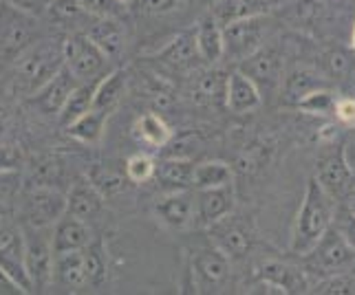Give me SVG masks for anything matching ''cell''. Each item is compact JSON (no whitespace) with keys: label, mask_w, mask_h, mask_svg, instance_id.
<instances>
[{"label":"cell","mask_w":355,"mask_h":295,"mask_svg":"<svg viewBox=\"0 0 355 295\" xmlns=\"http://www.w3.org/2000/svg\"><path fill=\"white\" fill-rule=\"evenodd\" d=\"M18 293H22V291L3 271H0V295H18Z\"/></svg>","instance_id":"bcb514c9"},{"label":"cell","mask_w":355,"mask_h":295,"mask_svg":"<svg viewBox=\"0 0 355 295\" xmlns=\"http://www.w3.org/2000/svg\"><path fill=\"white\" fill-rule=\"evenodd\" d=\"M62 66H64L62 42L42 40L27 46V51H22L16 62V73H14L16 91L24 95H33Z\"/></svg>","instance_id":"3957f363"},{"label":"cell","mask_w":355,"mask_h":295,"mask_svg":"<svg viewBox=\"0 0 355 295\" xmlns=\"http://www.w3.org/2000/svg\"><path fill=\"white\" fill-rule=\"evenodd\" d=\"M80 9L87 16L93 18H119L124 20L126 16V5L117 3V0H76Z\"/></svg>","instance_id":"74e56055"},{"label":"cell","mask_w":355,"mask_h":295,"mask_svg":"<svg viewBox=\"0 0 355 295\" xmlns=\"http://www.w3.org/2000/svg\"><path fill=\"white\" fill-rule=\"evenodd\" d=\"M95 42V46L111 60H117L126 46V29L119 18H95V22L84 31Z\"/></svg>","instance_id":"d4e9b609"},{"label":"cell","mask_w":355,"mask_h":295,"mask_svg":"<svg viewBox=\"0 0 355 295\" xmlns=\"http://www.w3.org/2000/svg\"><path fill=\"white\" fill-rule=\"evenodd\" d=\"M67 212V196H62L51 186L29 188L20 196L18 223L24 227H51Z\"/></svg>","instance_id":"30bf717a"},{"label":"cell","mask_w":355,"mask_h":295,"mask_svg":"<svg viewBox=\"0 0 355 295\" xmlns=\"http://www.w3.org/2000/svg\"><path fill=\"white\" fill-rule=\"evenodd\" d=\"M130 134L132 139L153 148V150H159V148H166L170 141H173V128L166 124V119L157 113H144L137 119L132 121L130 126Z\"/></svg>","instance_id":"83f0119b"},{"label":"cell","mask_w":355,"mask_h":295,"mask_svg":"<svg viewBox=\"0 0 355 295\" xmlns=\"http://www.w3.org/2000/svg\"><path fill=\"white\" fill-rule=\"evenodd\" d=\"M274 27L276 18L272 14L250 16L223 24V60L236 66L245 57H250L267 44Z\"/></svg>","instance_id":"5b68a950"},{"label":"cell","mask_w":355,"mask_h":295,"mask_svg":"<svg viewBox=\"0 0 355 295\" xmlns=\"http://www.w3.org/2000/svg\"><path fill=\"white\" fill-rule=\"evenodd\" d=\"M234 179V172L225 161H203L194 163L192 175V190H205V188H218L227 186Z\"/></svg>","instance_id":"e575fe53"},{"label":"cell","mask_w":355,"mask_h":295,"mask_svg":"<svg viewBox=\"0 0 355 295\" xmlns=\"http://www.w3.org/2000/svg\"><path fill=\"white\" fill-rule=\"evenodd\" d=\"M93 240H95V233H93V227L87 223V220L76 218L67 212L51 225L53 253L78 251V249L87 247V244H91Z\"/></svg>","instance_id":"e0dca14e"},{"label":"cell","mask_w":355,"mask_h":295,"mask_svg":"<svg viewBox=\"0 0 355 295\" xmlns=\"http://www.w3.org/2000/svg\"><path fill=\"white\" fill-rule=\"evenodd\" d=\"M272 0H214V5L210 7L212 16L221 22H234L241 18L250 16H263V14H274Z\"/></svg>","instance_id":"f546056e"},{"label":"cell","mask_w":355,"mask_h":295,"mask_svg":"<svg viewBox=\"0 0 355 295\" xmlns=\"http://www.w3.org/2000/svg\"><path fill=\"white\" fill-rule=\"evenodd\" d=\"M194 163L186 157H170L155 166V181L166 192L173 190H192Z\"/></svg>","instance_id":"f1b7e54d"},{"label":"cell","mask_w":355,"mask_h":295,"mask_svg":"<svg viewBox=\"0 0 355 295\" xmlns=\"http://www.w3.org/2000/svg\"><path fill=\"white\" fill-rule=\"evenodd\" d=\"M51 285L64 289V291H89V280H87V269H84L82 249L53 253Z\"/></svg>","instance_id":"7402d4cb"},{"label":"cell","mask_w":355,"mask_h":295,"mask_svg":"<svg viewBox=\"0 0 355 295\" xmlns=\"http://www.w3.org/2000/svg\"><path fill=\"white\" fill-rule=\"evenodd\" d=\"M24 267L33 293L51 287L53 278V244L51 227H24Z\"/></svg>","instance_id":"ba28073f"},{"label":"cell","mask_w":355,"mask_h":295,"mask_svg":"<svg viewBox=\"0 0 355 295\" xmlns=\"http://www.w3.org/2000/svg\"><path fill=\"white\" fill-rule=\"evenodd\" d=\"M327 86H334V84L315 66H293L283 75L278 95H280V102L293 108L302 97H307L313 91L327 89Z\"/></svg>","instance_id":"2e32d148"},{"label":"cell","mask_w":355,"mask_h":295,"mask_svg":"<svg viewBox=\"0 0 355 295\" xmlns=\"http://www.w3.org/2000/svg\"><path fill=\"white\" fill-rule=\"evenodd\" d=\"M194 44H197V53L205 64H216L223 60V24L218 22L212 11L207 9L205 14L194 24Z\"/></svg>","instance_id":"d6986e66"},{"label":"cell","mask_w":355,"mask_h":295,"mask_svg":"<svg viewBox=\"0 0 355 295\" xmlns=\"http://www.w3.org/2000/svg\"><path fill=\"white\" fill-rule=\"evenodd\" d=\"M311 293H322V295H351L355 293V276L349 271H338L331 276H324L320 280L311 282Z\"/></svg>","instance_id":"8d00e7d4"},{"label":"cell","mask_w":355,"mask_h":295,"mask_svg":"<svg viewBox=\"0 0 355 295\" xmlns=\"http://www.w3.org/2000/svg\"><path fill=\"white\" fill-rule=\"evenodd\" d=\"M78 84H80V80L73 75L67 66H62L51 80L33 93V104L38 106L42 113L58 115L60 108L64 106V102L69 100V95L76 91Z\"/></svg>","instance_id":"ac0fdd59"},{"label":"cell","mask_w":355,"mask_h":295,"mask_svg":"<svg viewBox=\"0 0 355 295\" xmlns=\"http://www.w3.org/2000/svg\"><path fill=\"white\" fill-rule=\"evenodd\" d=\"M313 179L336 203L347 201L355 190V175L347 159V143L331 137L318 154Z\"/></svg>","instance_id":"8992f818"},{"label":"cell","mask_w":355,"mask_h":295,"mask_svg":"<svg viewBox=\"0 0 355 295\" xmlns=\"http://www.w3.org/2000/svg\"><path fill=\"white\" fill-rule=\"evenodd\" d=\"M351 86H353V93H351V95H353V97H355V80H353V82H351Z\"/></svg>","instance_id":"11a10c76"},{"label":"cell","mask_w":355,"mask_h":295,"mask_svg":"<svg viewBox=\"0 0 355 295\" xmlns=\"http://www.w3.org/2000/svg\"><path fill=\"white\" fill-rule=\"evenodd\" d=\"M102 212H104V196L100 194V190L89 179L73 183V188L67 196V214L91 223Z\"/></svg>","instance_id":"484cf974"},{"label":"cell","mask_w":355,"mask_h":295,"mask_svg":"<svg viewBox=\"0 0 355 295\" xmlns=\"http://www.w3.org/2000/svg\"><path fill=\"white\" fill-rule=\"evenodd\" d=\"M95 82H80L76 86V91L69 95V100L64 102V106L60 108V113H58V121L62 128L69 126L71 121H76L78 117H82L84 113H89V110L93 108Z\"/></svg>","instance_id":"836d02e7"},{"label":"cell","mask_w":355,"mask_h":295,"mask_svg":"<svg viewBox=\"0 0 355 295\" xmlns=\"http://www.w3.org/2000/svg\"><path fill=\"white\" fill-rule=\"evenodd\" d=\"M234 69L241 71L243 75H248L259 86V91L265 100V97L278 95L280 91V82H283V75H285V57L278 46L265 44L256 53H252L250 57H245L243 62H239Z\"/></svg>","instance_id":"7c38bea8"},{"label":"cell","mask_w":355,"mask_h":295,"mask_svg":"<svg viewBox=\"0 0 355 295\" xmlns=\"http://www.w3.org/2000/svg\"><path fill=\"white\" fill-rule=\"evenodd\" d=\"M336 100H338L336 86H327V89L313 91L307 97H302L293 108H298L302 113L313 115V117H334Z\"/></svg>","instance_id":"d590c367"},{"label":"cell","mask_w":355,"mask_h":295,"mask_svg":"<svg viewBox=\"0 0 355 295\" xmlns=\"http://www.w3.org/2000/svg\"><path fill=\"white\" fill-rule=\"evenodd\" d=\"M353 260H355V249L334 225L315 240V244L309 251L298 256V265L309 276V280H320L324 276L347 271Z\"/></svg>","instance_id":"277c9868"},{"label":"cell","mask_w":355,"mask_h":295,"mask_svg":"<svg viewBox=\"0 0 355 295\" xmlns=\"http://www.w3.org/2000/svg\"><path fill=\"white\" fill-rule=\"evenodd\" d=\"M155 216L159 218V223L175 231L194 227V194L190 190L166 192L155 203Z\"/></svg>","instance_id":"9a60e30c"},{"label":"cell","mask_w":355,"mask_h":295,"mask_svg":"<svg viewBox=\"0 0 355 295\" xmlns=\"http://www.w3.org/2000/svg\"><path fill=\"white\" fill-rule=\"evenodd\" d=\"M334 117L340 126L345 128H355V97L353 95H345L336 100V108H334Z\"/></svg>","instance_id":"ee69618b"},{"label":"cell","mask_w":355,"mask_h":295,"mask_svg":"<svg viewBox=\"0 0 355 295\" xmlns=\"http://www.w3.org/2000/svg\"><path fill=\"white\" fill-rule=\"evenodd\" d=\"M349 271H351V274H353V276H355V260H353V262H351V267H349Z\"/></svg>","instance_id":"db71d44e"},{"label":"cell","mask_w":355,"mask_h":295,"mask_svg":"<svg viewBox=\"0 0 355 295\" xmlns=\"http://www.w3.org/2000/svg\"><path fill=\"white\" fill-rule=\"evenodd\" d=\"M183 5V0H132V9L137 11L139 16L146 18H162L177 11Z\"/></svg>","instance_id":"ab89813d"},{"label":"cell","mask_w":355,"mask_h":295,"mask_svg":"<svg viewBox=\"0 0 355 295\" xmlns=\"http://www.w3.org/2000/svg\"><path fill=\"white\" fill-rule=\"evenodd\" d=\"M342 203H347V205L351 207V210L355 212V194H351V196H349V199H347V201H342Z\"/></svg>","instance_id":"f907efd6"},{"label":"cell","mask_w":355,"mask_h":295,"mask_svg":"<svg viewBox=\"0 0 355 295\" xmlns=\"http://www.w3.org/2000/svg\"><path fill=\"white\" fill-rule=\"evenodd\" d=\"M285 3H289V0H272V5H274L276 9H278L280 5H285ZM276 9H274V11H276Z\"/></svg>","instance_id":"816d5d0a"},{"label":"cell","mask_w":355,"mask_h":295,"mask_svg":"<svg viewBox=\"0 0 355 295\" xmlns=\"http://www.w3.org/2000/svg\"><path fill=\"white\" fill-rule=\"evenodd\" d=\"M278 18L291 24L293 29L313 31L318 24H322L329 16V3L327 0H289V3L280 5Z\"/></svg>","instance_id":"ffe728a7"},{"label":"cell","mask_w":355,"mask_h":295,"mask_svg":"<svg viewBox=\"0 0 355 295\" xmlns=\"http://www.w3.org/2000/svg\"><path fill=\"white\" fill-rule=\"evenodd\" d=\"M106 121H108V115L91 108L89 113H84L76 121H71L69 126H64V130L73 141L84 143V145H93L102 139V134L106 130Z\"/></svg>","instance_id":"1f68e13d"},{"label":"cell","mask_w":355,"mask_h":295,"mask_svg":"<svg viewBox=\"0 0 355 295\" xmlns=\"http://www.w3.org/2000/svg\"><path fill=\"white\" fill-rule=\"evenodd\" d=\"M89 181L93 183V186L100 190V194H111L115 190L121 188V179L115 175L113 170H106V168H95L91 175H89Z\"/></svg>","instance_id":"7bdbcfd3"},{"label":"cell","mask_w":355,"mask_h":295,"mask_svg":"<svg viewBox=\"0 0 355 295\" xmlns=\"http://www.w3.org/2000/svg\"><path fill=\"white\" fill-rule=\"evenodd\" d=\"M315 69L336 84H351L355 80V48L351 46H329L320 53Z\"/></svg>","instance_id":"cb8c5ba5"},{"label":"cell","mask_w":355,"mask_h":295,"mask_svg":"<svg viewBox=\"0 0 355 295\" xmlns=\"http://www.w3.org/2000/svg\"><path fill=\"white\" fill-rule=\"evenodd\" d=\"M0 137H3V126H0Z\"/></svg>","instance_id":"9f6ffc18"},{"label":"cell","mask_w":355,"mask_h":295,"mask_svg":"<svg viewBox=\"0 0 355 295\" xmlns=\"http://www.w3.org/2000/svg\"><path fill=\"white\" fill-rule=\"evenodd\" d=\"M197 3H199L203 9H210V7L214 5V0H197Z\"/></svg>","instance_id":"681fc988"},{"label":"cell","mask_w":355,"mask_h":295,"mask_svg":"<svg viewBox=\"0 0 355 295\" xmlns=\"http://www.w3.org/2000/svg\"><path fill=\"white\" fill-rule=\"evenodd\" d=\"M207 238L221 249L230 260H245L256 244V229L250 216L230 212L207 227Z\"/></svg>","instance_id":"52a82bcc"},{"label":"cell","mask_w":355,"mask_h":295,"mask_svg":"<svg viewBox=\"0 0 355 295\" xmlns=\"http://www.w3.org/2000/svg\"><path fill=\"white\" fill-rule=\"evenodd\" d=\"M349 46H351V48H355V20H353V24H351V35H349Z\"/></svg>","instance_id":"c3c4849f"},{"label":"cell","mask_w":355,"mask_h":295,"mask_svg":"<svg viewBox=\"0 0 355 295\" xmlns=\"http://www.w3.org/2000/svg\"><path fill=\"white\" fill-rule=\"evenodd\" d=\"M0 271L22 293H33L24 267V229L18 218L0 214Z\"/></svg>","instance_id":"9c48e42d"},{"label":"cell","mask_w":355,"mask_h":295,"mask_svg":"<svg viewBox=\"0 0 355 295\" xmlns=\"http://www.w3.org/2000/svg\"><path fill=\"white\" fill-rule=\"evenodd\" d=\"M347 159H349V166H351L353 175H355V141H353V154H351V152H347Z\"/></svg>","instance_id":"7dc6e473"},{"label":"cell","mask_w":355,"mask_h":295,"mask_svg":"<svg viewBox=\"0 0 355 295\" xmlns=\"http://www.w3.org/2000/svg\"><path fill=\"white\" fill-rule=\"evenodd\" d=\"M345 240L355 249V212L347 203H338L336 205V214H334V223H331Z\"/></svg>","instance_id":"60d3db41"},{"label":"cell","mask_w":355,"mask_h":295,"mask_svg":"<svg viewBox=\"0 0 355 295\" xmlns=\"http://www.w3.org/2000/svg\"><path fill=\"white\" fill-rule=\"evenodd\" d=\"M230 258L207 238L186 251V289L192 293H221L230 285Z\"/></svg>","instance_id":"7a4b0ae2"},{"label":"cell","mask_w":355,"mask_h":295,"mask_svg":"<svg viewBox=\"0 0 355 295\" xmlns=\"http://www.w3.org/2000/svg\"><path fill=\"white\" fill-rule=\"evenodd\" d=\"M225 89H227V73L225 71H205L197 75L192 86V97L197 104L203 106H225Z\"/></svg>","instance_id":"4dcf8cb0"},{"label":"cell","mask_w":355,"mask_h":295,"mask_svg":"<svg viewBox=\"0 0 355 295\" xmlns=\"http://www.w3.org/2000/svg\"><path fill=\"white\" fill-rule=\"evenodd\" d=\"M263 106V95L248 75L232 69L227 73V89H225V108L236 115L252 113Z\"/></svg>","instance_id":"44dd1931"},{"label":"cell","mask_w":355,"mask_h":295,"mask_svg":"<svg viewBox=\"0 0 355 295\" xmlns=\"http://www.w3.org/2000/svg\"><path fill=\"white\" fill-rule=\"evenodd\" d=\"M256 278L259 287L267 289L269 293H309L311 280L302 271V267L287 260H265L256 267Z\"/></svg>","instance_id":"4fadbf2b"},{"label":"cell","mask_w":355,"mask_h":295,"mask_svg":"<svg viewBox=\"0 0 355 295\" xmlns=\"http://www.w3.org/2000/svg\"><path fill=\"white\" fill-rule=\"evenodd\" d=\"M117 3H121V5H126V7H128V5H132V0H117Z\"/></svg>","instance_id":"f5cc1de1"},{"label":"cell","mask_w":355,"mask_h":295,"mask_svg":"<svg viewBox=\"0 0 355 295\" xmlns=\"http://www.w3.org/2000/svg\"><path fill=\"white\" fill-rule=\"evenodd\" d=\"M24 161L22 150L16 145H0V177L16 172Z\"/></svg>","instance_id":"f6af8a7d"},{"label":"cell","mask_w":355,"mask_h":295,"mask_svg":"<svg viewBox=\"0 0 355 295\" xmlns=\"http://www.w3.org/2000/svg\"><path fill=\"white\" fill-rule=\"evenodd\" d=\"M7 7H11L16 14L22 16H31V18H40L49 14V7H51L53 0H0Z\"/></svg>","instance_id":"b9f144b4"},{"label":"cell","mask_w":355,"mask_h":295,"mask_svg":"<svg viewBox=\"0 0 355 295\" xmlns=\"http://www.w3.org/2000/svg\"><path fill=\"white\" fill-rule=\"evenodd\" d=\"M126 84H128V73L124 69H115V71L104 73V75L95 82L93 108L111 117L113 110L119 106L121 97L126 93Z\"/></svg>","instance_id":"4316f807"},{"label":"cell","mask_w":355,"mask_h":295,"mask_svg":"<svg viewBox=\"0 0 355 295\" xmlns=\"http://www.w3.org/2000/svg\"><path fill=\"white\" fill-rule=\"evenodd\" d=\"M336 201L329 196L322 186L313 177L307 181L304 188V196L300 203V210L293 220L291 229V240H289V253L291 256H302L304 251H309L315 240L331 227L334 214H336Z\"/></svg>","instance_id":"6da1fadb"},{"label":"cell","mask_w":355,"mask_h":295,"mask_svg":"<svg viewBox=\"0 0 355 295\" xmlns=\"http://www.w3.org/2000/svg\"><path fill=\"white\" fill-rule=\"evenodd\" d=\"M153 60H155L159 66H164V69L173 71V73L190 71L194 66V62H197V60H201L199 53H197V44H194V33H192V29L179 33L173 42H168L162 48V51H157L153 55Z\"/></svg>","instance_id":"603a6c76"},{"label":"cell","mask_w":355,"mask_h":295,"mask_svg":"<svg viewBox=\"0 0 355 295\" xmlns=\"http://www.w3.org/2000/svg\"><path fill=\"white\" fill-rule=\"evenodd\" d=\"M155 161L148 157V154H132L128 161H126V168H124V172H126V179L130 181V183H148V181H153V177H155Z\"/></svg>","instance_id":"f35d334b"},{"label":"cell","mask_w":355,"mask_h":295,"mask_svg":"<svg viewBox=\"0 0 355 295\" xmlns=\"http://www.w3.org/2000/svg\"><path fill=\"white\" fill-rule=\"evenodd\" d=\"M62 60L64 66L80 82H95L106 73V64L111 62L87 33H71L62 40Z\"/></svg>","instance_id":"8fae6325"},{"label":"cell","mask_w":355,"mask_h":295,"mask_svg":"<svg viewBox=\"0 0 355 295\" xmlns=\"http://www.w3.org/2000/svg\"><path fill=\"white\" fill-rule=\"evenodd\" d=\"M84 253V269H87L89 289H102L108 280V256L106 244L102 238H95L91 244L82 249Z\"/></svg>","instance_id":"d6a6232c"},{"label":"cell","mask_w":355,"mask_h":295,"mask_svg":"<svg viewBox=\"0 0 355 295\" xmlns=\"http://www.w3.org/2000/svg\"><path fill=\"white\" fill-rule=\"evenodd\" d=\"M230 212H234V188H232V183L218 188L194 190V227L207 229Z\"/></svg>","instance_id":"5bb4252c"}]
</instances>
